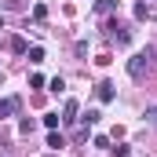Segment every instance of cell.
I'll list each match as a JSON object with an SVG mask.
<instances>
[{"label": "cell", "instance_id": "1", "mask_svg": "<svg viewBox=\"0 0 157 157\" xmlns=\"http://www.w3.org/2000/svg\"><path fill=\"white\" fill-rule=\"evenodd\" d=\"M150 62H154V48H143L139 55H132V62H128V73L139 80L143 73H146V70H150Z\"/></svg>", "mask_w": 157, "mask_h": 157}, {"label": "cell", "instance_id": "3", "mask_svg": "<svg viewBox=\"0 0 157 157\" xmlns=\"http://www.w3.org/2000/svg\"><path fill=\"white\" fill-rule=\"evenodd\" d=\"M77 99H70V102H66V110H62V124H77Z\"/></svg>", "mask_w": 157, "mask_h": 157}, {"label": "cell", "instance_id": "13", "mask_svg": "<svg viewBox=\"0 0 157 157\" xmlns=\"http://www.w3.org/2000/svg\"><path fill=\"white\" fill-rule=\"evenodd\" d=\"M146 121H154V124H157V106H150V110H146Z\"/></svg>", "mask_w": 157, "mask_h": 157}, {"label": "cell", "instance_id": "8", "mask_svg": "<svg viewBox=\"0 0 157 157\" xmlns=\"http://www.w3.org/2000/svg\"><path fill=\"white\" fill-rule=\"evenodd\" d=\"M48 146H51V150H55V154H59V150H62V146H66V143H62V135H59V132H51V135H48Z\"/></svg>", "mask_w": 157, "mask_h": 157}, {"label": "cell", "instance_id": "11", "mask_svg": "<svg viewBox=\"0 0 157 157\" xmlns=\"http://www.w3.org/2000/svg\"><path fill=\"white\" fill-rule=\"evenodd\" d=\"M48 88H51V91H55V95H59V91H62V88H66V80H62V77H51V84H48Z\"/></svg>", "mask_w": 157, "mask_h": 157}, {"label": "cell", "instance_id": "12", "mask_svg": "<svg viewBox=\"0 0 157 157\" xmlns=\"http://www.w3.org/2000/svg\"><path fill=\"white\" fill-rule=\"evenodd\" d=\"M80 121H84V128H88V124H95V121H99V110H88Z\"/></svg>", "mask_w": 157, "mask_h": 157}, {"label": "cell", "instance_id": "2", "mask_svg": "<svg viewBox=\"0 0 157 157\" xmlns=\"http://www.w3.org/2000/svg\"><path fill=\"white\" fill-rule=\"evenodd\" d=\"M18 95H11V99H0V121H7V117H15L18 113Z\"/></svg>", "mask_w": 157, "mask_h": 157}, {"label": "cell", "instance_id": "4", "mask_svg": "<svg viewBox=\"0 0 157 157\" xmlns=\"http://www.w3.org/2000/svg\"><path fill=\"white\" fill-rule=\"evenodd\" d=\"M95 95H99V102H110V99H113L117 91H113V84H110V80H102V84L95 88Z\"/></svg>", "mask_w": 157, "mask_h": 157}, {"label": "cell", "instance_id": "9", "mask_svg": "<svg viewBox=\"0 0 157 157\" xmlns=\"http://www.w3.org/2000/svg\"><path fill=\"white\" fill-rule=\"evenodd\" d=\"M29 62H33V66L44 62V48H29Z\"/></svg>", "mask_w": 157, "mask_h": 157}, {"label": "cell", "instance_id": "10", "mask_svg": "<svg viewBox=\"0 0 157 157\" xmlns=\"http://www.w3.org/2000/svg\"><path fill=\"white\" fill-rule=\"evenodd\" d=\"M135 18H150V4H135Z\"/></svg>", "mask_w": 157, "mask_h": 157}, {"label": "cell", "instance_id": "5", "mask_svg": "<svg viewBox=\"0 0 157 157\" xmlns=\"http://www.w3.org/2000/svg\"><path fill=\"white\" fill-rule=\"evenodd\" d=\"M117 7H121V0H95V11L99 15H113Z\"/></svg>", "mask_w": 157, "mask_h": 157}, {"label": "cell", "instance_id": "7", "mask_svg": "<svg viewBox=\"0 0 157 157\" xmlns=\"http://www.w3.org/2000/svg\"><path fill=\"white\" fill-rule=\"evenodd\" d=\"M59 124H62V117H59V113H44V128H48V132H55Z\"/></svg>", "mask_w": 157, "mask_h": 157}, {"label": "cell", "instance_id": "6", "mask_svg": "<svg viewBox=\"0 0 157 157\" xmlns=\"http://www.w3.org/2000/svg\"><path fill=\"white\" fill-rule=\"evenodd\" d=\"M7 48H11L15 55H22V51H29V48H26V40H22V37H11V40H7Z\"/></svg>", "mask_w": 157, "mask_h": 157}]
</instances>
